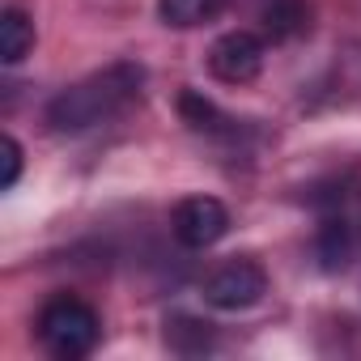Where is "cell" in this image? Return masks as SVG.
<instances>
[{
  "instance_id": "obj_1",
  "label": "cell",
  "mask_w": 361,
  "mask_h": 361,
  "mask_svg": "<svg viewBox=\"0 0 361 361\" xmlns=\"http://www.w3.org/2000/svg\"><path fill=\"white\" fill-rule=\"evenodd\" d=\"M145 85V68L132 60H115L98 73H90L85 81L60 90L47 102V123L51 132H90L106 119H115L119 111H128L140 98Z\"/></svg>"
},
{
  "instance_id": "obj_2",
  "label": "cell",
  "mask_w": 361,
  "mask_h": 361,
  "mask_svg": "<svg viewBox=\"0 0 361 361\" xmlns=\"http://www.w3.org/2000/svg\"><path fill=\"white\" fill-rule=\"evenodd\" d=\"M102 340V319L98 310L77 298V293H56L47 298V306L39 310V344L60 357V361H81L98 348Z\"/></svg>"
},
{
  "instance_id": "obj_3",
  "label": "cell",
  "mask_w": 361,
  "mask_h": 361,
  "mask_svg": "<svg viewBox=\"0 0 361 361\" xmlns=\"http://www.w3.org/2000/svg\"><path fill=\"white\" fill-rule=\"evenodd\" d=\"M268 293V272L255 259H226L204 281V302L213 310H247Z\"/></svg>"
},
{
  "instance_id": "obj_4",
  "label": "cell",
  "mask_w": 361,
  "mask_h": 361,
  "mask_svg": "<svg viewBox=\"0 0 361 361\" xmlns=\"http://www.w3.org/2000/svg\"><path fill=\"white\" fill-rule=\"evenodd\" d=\"M170 230L188 251H209L213 243H221L230 234V209L217 196H188L174 209Z\"/></svg>"
},
{
  "instance_id": "obj_5",
  "label": "cell",
  "mask_w": 361,
  "mask_h": 361,
  "mask_svg": "<svg viewBox=\"0 0 361 361\" xmlns=\"http://www.w3.org/2000/svg\"><path fill=\"white\" fill-rule=\"evenodd\" d=\"M264 56H268V47H264L259 35L230 30L209 47V73L217 81H226V85H247V81H255L264 73Z\"/></svg>"
},
{
  "instance_id": "obj_6",
  "label": "cell",
  "mask_w": 361,
  "mask_h": 361,
  "mask_svg": "<svg viewBox=\"0 0 361 361\" xmlns=\"http://www.w3.org/2000/svg\"><path fill=\"white\" fill-rule=\"evenodd\" d=\"M255 18L268 39H298L310 30V5L306 0H255Z\"/></svg>"
},
{
  "instance_id": "obj_7",
  "label": "cell",
  "mask_w": 361,
  "mask_h": 361,
  "mask_svg": "<svg viewBox=\"0 0 361 361\" xmlns=\"http://www.w3.org/2000/svg\"><path fill=\"white\" fill-rule=\"evenodd\" d=\"M178 115H183V123H192L196 132H209V136H238V119L217 111V102H209L204 94L196 90H183L178 94Z\"/></svg>"
},
{
  "instance_id": "obj_8",
  "label": "cell",
  "mask_w": 361,
  "mask_h": 361,
  "mask_svg": "<svg viewBox=\"0 0 361 361\" xmlns=\"http://www.w3.org/2000/svg\"><path fill=\"white\" fill-rule=\"evenodd\" d=\"M314 255H319L323 272L348 268V259H353V226L344 217H327L319 226V234H314Z\"/></svg>"
},
{
  "instance_id": "obj_9",
  "label": "cell",
  "mask_w": 361,
  "mask_h": 361,
  "mask_svg": "<svg viewBox=\"0 0 361 361\" xmlns=\"http://www.w3.org/2000/svg\"><path fill=\"white\" fill-rule=\"evenodd\" d=\"M35 47V22L22 9H5L0 13V60L5 64H22Z\"/></svg>"
},
{
  "instance_id": "obj_10",
  "label": "cell",
  "mask_w": 361,
  "mask_h": 361,
  "mask_svg": "<svg viewBox=\"0 0 361 361\" xmlns=\"http://www.w3.org/2000/svg\"><path fill=\"white\" fill-rule=\"evenodd\" d=\"M226 9V0H157V18L174 30H192V26H204L213 22L217 13Z\"/></svg>"
},
{
  "instance_id": "obj_11",
  "label": "cell",
  "mask_w": 361,
  "mask_h": 361,
  "mask_svg": "<svg viewBox=\"0 0 361 361\" xmlns=\"http://www.w3.org/2000/svg\"><path fill=\"white\" fill-rule=\"evenodd\" d=\"M166 344L183 357L209 353L213 348V327L204 319H192V314H174V319H166Z\"/></svg>"
},
{
  "instance_id": "obj_12",
  "label": "cell",
  "mask_w": 361,
  "mask_h": 361,
  "mask_svg": "<svg viewBox=\"0 0 361 361\" xmlns=\"http://www.w3.org/2000/svg\"><path fill=\"white\" fill-rule=\"evenodd\" d=\"M0 161H5V174H0V188H18V178H22V145L13 136L0 140Z\"/></svg>"
}]
</instances>
